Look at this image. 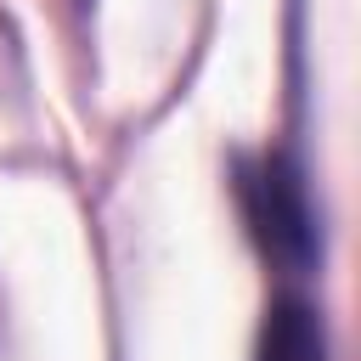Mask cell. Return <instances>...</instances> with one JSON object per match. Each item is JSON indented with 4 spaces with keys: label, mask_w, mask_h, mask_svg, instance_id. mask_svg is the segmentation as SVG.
I'll list each match as a JSON object with an SVG mask.
<instances>
[{
    "label": "cell",
    "mask_w": 361,
    "mask_h": 361,
    "mask_svg": "<svg viewBox=\"0 0 361 361\" xmlns=\"http://www.w3.org/2000/svg\"><path fill=\"white\" fill-rule=\"evenodd\" d=\"M259 361H327L322 322L305 299H276L259 327Z\"/></svg>",
    "instance_id": "cell-2"
},
{
    "label": "cell",
    "mask_w": 361,
    "mask_h": 361,
    "mask_svg": "<svg viewBox=\"0 0 361 361\" xmlns=\"http://www.w3.org/2000/svg\"><path fill=\"white\" fill-rule=\"evenodd\" d=\"M243 209H248L254 243L282 271H305L316 259V214H310V197H305L293 158L265 152L259 164H248L243 169Z\"/></svg>",
    "instance_id": "cell-1"
}]
</instances>
